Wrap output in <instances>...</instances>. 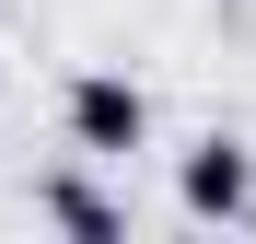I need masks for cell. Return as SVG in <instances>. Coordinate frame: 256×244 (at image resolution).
Instances as JSON below:
<instances>
[{
	"instance_id": "cell-1",
	"label": "cell",
	"mask_w": 256,
	"mask_h": 244,
	"mask_svg": "<svg viewBox=\"0 0 256 244\" xmlns=\"http://www.w3.org/2000/svg\"><path fill=\"white\" fill-rule=\"evenodd\" d=\"M58 116H70V151H82V163H128V151H152V93H140L128 70H82Z\"/></svg>"
},
{
	"instance_id": "cell-2",
	"label": "cell",
	"mask_w": 256,
	"mask_h": 244,
	"mask_svg": "<svg viewBox=\"0 0 256 244\" xmlns=\"http://www.w3.org/2000/svg\"><path fill=\"white\" fill-rule=\"evenodd\" d=\"M175 210H186V221H256V151L210 128V140L175 163Z\"/></svg>"
},
{
	"instance_id": "cell-3",
	"label": "cell",
	"mask_w": 256,
	"mask_h": 244,
	"mask_svg": "<svg viewBox=\"0 0 256 244\" xmlns=\"http://www.w3.org/2000/svg\"><path fill=\"white\" fill-rule=\"evenodd\" d=\"M35 221H58V233H82V244H116V233H128V210H116L105 186H82V175H47V186H35Z\"/></svg>"
}]
</instances>
